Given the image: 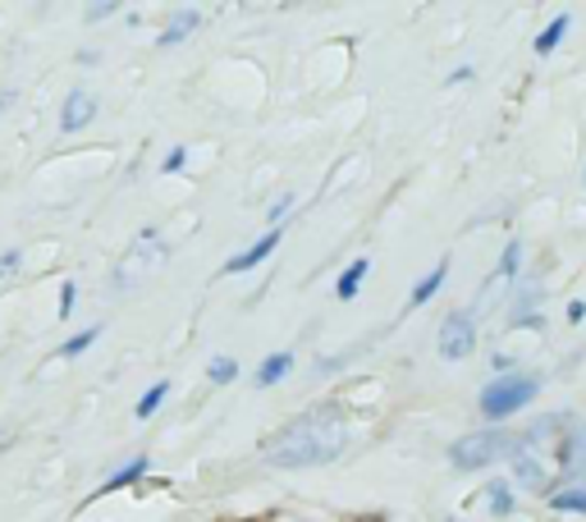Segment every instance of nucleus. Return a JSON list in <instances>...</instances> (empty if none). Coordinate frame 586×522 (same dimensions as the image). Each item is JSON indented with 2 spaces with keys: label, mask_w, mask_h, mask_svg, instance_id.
I'll list each match as a JSON object with an SVG mask.
<instances>
[{
  "label": "nucleus",
  "mask_w": 586,
  "mask_h": 522,
  "mask_svg": "<svg viewBox=\"0 0 586 522\" xmlns=\"http://www.w3.org/2000/svg\"><path fill=\"white\" fill-rule=\"evenodd\" d=\"M513 481L536 496H554L568 477L586 468V426L573 413H554L532 422L513 440Z\"/></svg>",
  "instance_id": "f257e3e1"
},
{
  "label": "nucleus",
  "mask_w": 586,
  "mask_h": 522,
  "mask_svg": "<svg viewBox=\"0 0 586 522\" xmlns=\"http://www.w3.org/2000/svg\"><path fill=\"white\" fill-rule=\"evenodd\" d=\"M344 445H349L344 417L330 408H317V413L289 422L285 432L270 440V464L275 468H321L344 454Z\"/></svg>",
  "instance_id": "f03ea898"
},
{
  "label": "nucleus",
  "mask_w": 586,
  "mask_h": 522,
  "mask_svg": "<svg viewBox=\"0 0 586 522\" xmlns=\"http://www.w3.org/2000/svg\"><path fill=\"white\" fill-rule=\"evenodd\" d=\"M513 432H500V426H477L472 436H458L449 445V464L458 472H481V468H496L500 458L513 454Z\"/></svg>",
  "instance_id": "7ed1b4c3"
},
{
  "label": "nucleus",
  "mask_w": 586,
  "mask_h": 522,
  "mask_svg": "<svg viewBox=\"0 0 586 522\" xmlns=\"http://www.w3.org/2000/svg\"><path fill=\"white\" fill-rule=\"evenodd\" d=\"M536 394H541V381L536 376H522V372H509V376H496L481 398H477V408L486 422H509L513 413H522L528 404H536Z\"/></svg>",
  "instance_id": "20e7f679"
},
{
  "label": "nucleus",
  "mask_w": 586,
  "mask_h": 522,
  "mask_svg": "<svg viewBox=\"0 0 586 522\" xmlns=\"http://www.w3.org/2000/svg\"><path fill=\"white\" fill-rule=\"evenodd\" d=\"M161 262H166V243L147 230V234L134 243V248H129V257L115 266V280H119V285H138V280H147V275L157 270Z\"/></svg>",
  "instance_id": "39448f33"
},
{
  "label": "nucleus",
  "mask_w": 586,
  "mask_h": 522,
  "mask_svg": "<svg viewBox=\"0 0 586 522\" xmlns=\"http://www.w3.org/2000/svg\"><path fill=\"white\" fill-rule=\"evenodd\" d=\"M436 349H440L445 362H462L477 349V321L468 312H449L440 321V330H436Z\"/></svg>",
  "instance_id": "423d86ee"
},
{
  "label": "nucleus",
  "mask_w": 586,
  "mask_h": 522,
  "mask_svg": "<svg viewBox=\"0 0 586 522\" xmlns=\"http://www.w3.org/2000/svg\"><path fill=\"white\" fill-rule=\"evenodd\" d=\"M280 238H285V230H266L257 243H253V248H243V253H234L230 262H225V270L230 275H243V270H253V266H262L275 248H280Z\"/></svg>",
  "instance_id": "0eeeda50"
},
{
  "label": "nucleus",
  "mask_w": 586,
  "mask_h": 522,
  "mask_svg": "<svg viewBox=\"0 0 586 522\" xmlns=\"http://www.w3.org/2000/svg\"><path fill=\"white\" fill-rule=\"evenodd\" d=\"M92 115H97V102L87 97V92H70L65 97V110H60V129L65 134H78L92 125Z\"/></svg>",
  "instance_id": "6e6552de"
},
{
  "label": "nucleus",
  "mask_w": 586,
  "mask_h": 522,
  "mask_svg": "<svg viewBox=\"0 0 586 522\" xmlns=\"http://www.w3.org/2000/svg\"><path fill=\"white\" fill-rule=\"evenodd\" d=\"M366 270H372V262H366V257H353L344 270H339V280H334V298H339V302H353V298H358V289H362V280H366Z\"/></svg>",
  "instance_id": "1a4fd4ad"
},
{
  "label": "nucleus",
  "mask_w": 586,
  "mask_h": 522,
  "mask_svg": "<svg viewBox=\"0 0 586 522\" xmlns=\"http://www.w3.org/2000/svg\"><path fill=\"white\" fill-rule=\"evenodd\" d=\"M289 372H294V353H270V358L257 366V385H262V390H275Z\"/></svg>",
  "instance_id": "9d476101"
},
{
  "label": "nucleus",
  "mask_w": 586,
  "mask_h": 522,
  "mask_svg": "<svg viewBox=\"0 0 586 522\" xmlns=\"http://www.w3.org/2000/svg\"><path fill=\"white\" fill-rule=\"evenodd\" d=\"M568 28H573V19H568V14H560V19H554L550 28H541V33H536L532 51H536V55H554V51H560V46H564V38H568Z\"/></svg>",
  "instance_id": "9b49d317"
},
{
  "label": "nucleus",
  "mask_w": 586,
  "mask_h": 522,
  "mask_svg": "<svg viewBox=\"0 0 586 522\" xmlns=\"http://www.w3.org/2000/svg\"><path fill=\"white\" fill-rule=\"evenodd\" d=\"M445 280H449V257H445L436 270H426L422 280H417V289H413V307H426L430 298H436V294L445 289Z\"/></svg>",
  "instance_id": "f8f14e48"
},
{
  "label": "nucleus",
  "mask_w": 586,
  "mask_h": 522,
  "mask_svg": "<svg viewBox=\"0 0 586 522\" xmlns=\"http://www.w3.org/2000/svg\"><path fill=\"white\" fill-rule=\"evenodd\" d=\"M147 468H151V458H147V454L129 458V464H125V468H119V472H110V477H106V486H102V496H110V490H125V486H134L138 477H147Z\"/></svg>",
  "instance_id": "ddd939ff"
},
{
  "label": "nucleus",
  "mask_w": 586,
  "mask_h": 522,
  "mask_svg": "<svg viewBox=\"0 0 586 522\" xmlns=\"http://www.w3.org/2000/svg\"><path fill=\"white\" fill-rule=\"evenodd\" d=\"M198 23H202V14H198V10H183V14L166 28V33H161V46H179L183 38H193V33H198Z\"/></svg>",
  "instance_id": "4468645a"
},
{
  "label": "nucleus",
  "mask_w": 586,
  "mask_h": 522,
  "mask_svg": "<svg viewBox=\"0 0 586 522\" xmlns=\"http://www.w3.org/2000/svg\"><path fill=\"white\" fill-rule=\"evenodd\" d=\"M554 513H586V486H568V490H554L545 500Z\"/></svg>",
  "instance_id": "2eb2a0df"
},
{
  "label": "nucleus",
  "mask_w": 586,
  "mask_h": 522,
  "mask_svg": "<svg viewBox=\"0 0 586 522\" xmlns=\"http://www.w3.org/2000/svg\"><path fill=\"white\" fill-rule=\"evenodd\" d=\"M486 500H490V513H496V518H509L513 513V481H490L486 486Z\"/></svg>",
  "instance_id": "dca6fc26"
},
{
  "label": "nucleus",
  "mask_w": 586,
  "mask_h": 522,
  "mask_svg": "<svg viewBox=\"0 0 586 522\" xmlns=\"http://www.w3.org/2000/svg\"><path fill=\"white\" fill-rule=\"evenodd\" d=\"M166 398H170V381H157V385H151V390H147V394L138 398V408H134V413H138L142 422H147V417H157Z\"/></svg>",
  "instance_id": "f3484780"
},
{
  "label": "nucleus",
  "mask_w": 586,
  "mask_h": 522,
  "mask_svg": "<svg viewBox=\"0 0 586 522\" xmlns=\"http://www.w3.org/2000/svg\"><path fill=\"white\" fill-rule=\"evenodd\" d=\"M97 340H102V326H92V330H78L74 340H65V344H60V358H78L83 349H92Z\"/></svg>",
  "instance_id": "a211bd4d"
},
{
  "label": "nucleus",
  "mask_w": 586,
  "mask_h": 522,
  "mask_svg": "<svg viewBox=\"0 0 586 522\" xmlns=\"http://www.w3.org/2000/svg\"><path fill=\"white\" fill-rule=\"evenodd\" d=\"M234 376H238V362H234V358H211V362H206V381H211V385H230Z\"/></svg>",
  "instance_id": "6ab92c4d"
},
{
  "label": "nucleus",
  "mask_w": 586,
  "mask_h": 522,
  "mask_svg": "<svg viewBox=\"0 0 586 522\" xmlns=\"http://www.w3.org/2000/svg\"><path fill=\"white\" fill-rule=\"evenodd\" d=\"M518 262H522V248H518V243H509V248H504V257H500L496 280H513V275H518Z\"/></svg>",
  "instance_id": "aec40b11"
},
{
  "label": "nucleus",
  "mask_w": 586,
  "mask_h": 522,
  "mask_svg": "<svg viewBox=\"0 0 586 522\" xmlns=\"http://www.w3.org/2000/svg\"><path fill=\"white\" fill-rule=\"evenodd\" d=\"M289 211H294V193H280V198H275V202H270V211H266V221H270V230H280V221L289 216Z\"/></svg>",
  "instance_id": "412c9836"
},
{
  "label": "nucleus",
  "mask_w": 586,
  "mask_h": 522,
  "mask_svg": "<svg viewBox=\"0 0 586 522\" xmlns=\"http://www.w3.org/2000/svg\"><path fill=\"white\" fill-rule=\"evenodd\" d=\"M74 298H78V289H74V280H65V289H60V321L74 312Z\"/></svg>",
  "instance_id": "4be33fe9"
},
{
  "label": "nucleus",
  "mask_w": 586,
  "mask_h": 522,
  "mask_svg": "<svg viewBox=\"0 0 586 522\" xmlns=\"http://www.w3.org/2000/svg\"><path fill=\"white\" fill-rule=\"evenodd\" d=\"M183 161H189V147H170V157H166V166H161V170H166V174H174Z\"/></svg>",
  "instance_id": "5701e85b"
},
{
  "label": "nucleus",
  "mask_w": 586,
  "mask_h": 522,
  "mask_svg": "<svg viewBox=\"0 0 586 522\" xmlns=\"http://www.w3.org/2000/svg\"><path fill=\"white\" fill-rule=\"evenodd\" d=\"M568 321H573V326H582V321H586V302H582V298H573V302H568Z\"/></svg>",
  "instance_id": "b1692460"
},
{
  "label": "nucleus",
  "mask_w": 586,
  "mask_h": 522,
  "mask_svg": "<svg viewBox=\"0 0 586 522\" xmlns=\"http://www.w3.org/2000/svg\"><path fill=\"white\" fill-rule=\"evenodd\" d=\"M14 266H19V248H10L6 257H0V280H6V275H10Z\"/></svg>",
  "instance_id": "393cba45"
},
{
  "label": "nucleus",
  "mask_w": 586,
  "mask_h": 522,
  "mask_svg": "<svg viewBox=\"0 0 586 522\" xmlns=\"http://www.w3.org/2000/svg\"><path fill=\"white\" fill-rule=\"evenodd\" d=\"M358 522H381V518H358Z\"/></svg>",
  "instance_id": "a878e982"
}]
</instances>
